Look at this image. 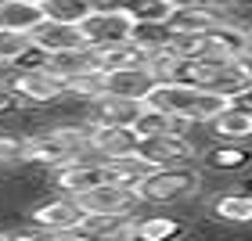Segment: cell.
Here are the masks:
<instances>
[{
    "instance_id": "obj_1",
    "label": "cell",
    "mask_w": 252,
    "mask_h": 241,
    "mask_svg": "<svg viewBox=\"0 0 252 241\" xmlns=\"http://www.w3.org/2000/svg\"><path fill=\"white\" fill-rule=\"evenodd\" d=\"M148 105L166 112L173 119H184V122H194V126H205L216 112H220L231 97L223 94H213L191 79H155V87L148 90Z\"/></svg>"
},
{
    "instance_id": "obj_2",
    "label": "cell",
    "mask_w": 252,
    "mask_h": 241,
    "mask_svg": "<svg viewBox=\"0 0 252 241\" xmlns=\"http://www.w3.org/2000/svg\"><path fill=\"white\" fill-rule=\"evenodd\" d=\"M79 155H87V119L54 122L47 130H36L22 141V162L40 166V169L62 166Z\"/></svg>"
},
{
    "instance_id": "obj_3",
    "label": "cell",
    "mask_w": 252,
    "mask_h": 241,
    "mask_svg": "<svg viewBox=\"0 0 252 241\" xmlns=\"http://www.w3.org/2000/svg\"><path fill=\"white\" fill-rule=\"evenodd\" d=\"M76 26H79V36H83L87 47L101 51V47L130 40L133 29H137V15L130 11V4H123V0H97Z\"/></svg>"
},
{
    "instance_id": "obj_4",
    "label": "cell",
    "mask_w": 252,
    "mask_h": 241,
    "mask_svg": "<svg viewBox=\"0 0 252 241\" xmlns=\"http://www.w3.org/2000/svg\"><path fill=\"white\" fill-rule=\"evenodd\" d=\"M198 169H191V162L184 166H152L148 173L137 180V198L141 205H173V202H184L198 191Z\"/></svg>"
},
{
    "instance_id": "obj_5",
    "label": "cell",
    "mask_w": 252,
    "mask_h": 241,
    "mask_svg": "<svg viewBox=\"0 0 252 241\" xmlns=\"http://www.w3.org/2000/svg\"><path fill=\"white\" fill-rule=\"evenodd\" d=\"M7 90L22 101V108H58L65 94V79L54 76L47 65L29 61V65H15L7 72Z\"/></svg>"
},
{
    "instance_id": "obj_6",
    "label": "cell",
    "mask_w": 252,
    "mask_h": 241,
    "mask_svg": "<svg viewBox=\"0 0 252 241\" xmlns=\"http://www.w3.org/2000/svg\"><path fill=\"white\" fill-rule=\"evenodd\" d=\"M184 79L213 90V94L234 97L249 83V72L242 68V58H194L184 61Z\"/></svg>"
},
{
    "instance_id": "obj_7",
    "label": "cell",
    "mask_w": 252,
    "mask_h": 241,
    "mask_svg": "<svg viewBox=\"0 0 252 241\" xmlns=\"http://www.w3.org/2000/svg\"><path fill=\"white\" fill-rule=\"evenodd\" d=\"M83 209L76 205L72 194H54V198H43L29 209V223L36 227L43 238H68L83 231Z\"/></svg>"
},
{
    "instance_id": "obj_8",
    "label": "cell",
    "mask_w": 252,
    "mask_h": 241,
    "mask_svg": "<svg viewBox=\"0 0 252 241\" xmlns=\"http://www.w3.org/2000/svg\"><path fill=\"white\" fill-rule=\"evenodd\" d=\"M72 198L83 209V216H130L141 209L137 191L123 187V183H112V180H97L90 187H83L79 194H72Z\"/></svg>"
},
{
    "instance_id": "obj_9",
    "label": "cell",
    "mask_w": 252,
    "mask_h": 241,
    "mask_svg": "<svg viewBox=\"0 0 252 241\" xmlns=\"http://www.w3.org/2000/svg\"><path fill=\"white\" fill-rule=\"evenodd\" d=\"M137 155L144 158L148 166H184V162H194L198 148H194L191 133H155V137H141L137 141Z\"/></svg>"
},
{
    "instance_id": "obj_10",
    "label": "cell",
    "mask_w": 252,
    "mask_h": 241,
    "mask_svg": "<svg viewBox=\"0 0 252 241\" xmlns=\"http://www.w3.org/2000/svg\"><path fill=\"white\" fill-rule=\"evenodd\" d=\"M133 151H137L133 126H116V122L87 119V155L112 158V155H133Z\"/></svg>"
},
{
    "instance_id": "obj_11",
    "label": "cell",
    "mask_w": 252,
    "mask_h": 241,
    "mask_svg": "<svg viewBox=\"0 0 252 241\" xmlns=\"http://www.w3.org/2000/svg\"><path fill=\"white\" fill-rule=\"evenodd\" d=\"M97 180H105V173H101V162L94 155H79V158H68V162L47 169V187L62 191V194H79Z\"/></svg>"
},
{
    "instance_id": "obj_12",
    "label": "cell",
    "mask_w": 252,
    "mask_h": 241,
    "mask_svg": "<svg viewBox=\"0 0 252 241\" xmlns=\"http://www.w3.org/2000/svg\"><path fill=\"white\" fill-rule=\"evenodd\" d=\"M205 126H209L213 141H238V144H245V141H252V108L238 105V101H227Z\"/></svg>"
},
{
    "instance_id": "obj_13",
    "label": "cell",
    "mask_w": 252,
    "mask_h": 241,
    "mask_svg": "<svg viewBox=\"0 0 252 241\" xmlns=\"http://www.w3.org/2000/svg\"><path fill=\"white\" fill-rule=\"evenodd\" d=\"M141 112H144V97L101 94V97L94 101V105H87V119H97V122H116V126H133Z\"/></svg>"
},
{
    "instance_id": "obj_14",
    "label": "cell",
    "mask_w": 252,
    "mask_h": 241,
    "mask_svg": "<svg viewBox=\"0 0 252 241\" xmlns=\"http://www.w3.org/2000/svg\"><path fill=\"white\" fill-rule=\"evenodd\" d=\"M29 36H32V47H36L40 54L65 51V47H79V43H83L76 22H58V18H51V15H43V22L29 32Z\"/></svg>"
},
{
    "instance_id": "obj_15",
    "label": "cell",
    "mask_w": 252,
    "mask_h": 241,
    "mask_svg": "<svg viewBox=\"0 0 252 241\" xmlns=\"http://www.w3.org/2000/svg\"><path fill=\"white\" fill-rule=\"evenodd\" d=\"M152 87H155V76H152L148 65H126V68H108V72H105V94L148 97Z\"/></svg>"
},
{
    "instance_id": "obj_16",
    "label": "cell",
    "mask_w": 252,
    "mask_h": 241,
    "mask_svg": "<svg viewBox=\"0 0 252 241\" xmlns=\"http://www.w3.org/2000/svg\"><path fill=\"white\" fill-rule=\"evenodd\" d=\"M40 65H47L54 76L62 79H72L79 72H87V68H94V51L87 47V43H79V47H65V51H51V54H40Z\"/></svg>"
},
{
    "instance_id": "obj_17",
    "label": "cell",
    "mask_w": 252,
    "mask_h": 241,
    "mask_svg": "<svg viewBox=\"0 0 252 241\" xmlns=\"http://www.w3.org/2000/svg\"><path fill=\"white\" fill-rule=\"evenodd\" d=\"M40 4H29V0H0V29H15V32H32L43 22Z\"/></svg>"
},
{
    "instance_id": "obj_18",
    "label": "cell",
    "mask_w": 252,
    "mask_h": 241,
    "mask_svg": "<svg viewBox=\"0 0 252 241\" xmlns=\"http://www.w3.org/2000/svg\"><path fill=\"white\" fill-rule=\"evenodd\" d=\"M144 58H148V51L133 36L123 40V43H112V47L94 51V61H97L101 72H108V68H126V65H144Z\"/></svg>"
},
{
    "instance_id": "obj_19",
    "label": "cell",
    "mask_w": 252,
    "mask_h": 241,
    "mask_svg": "<svg viewBox=\"0 0 252 241\" xmlns=\"http://www.w3.org/2000/svg\"><path fill=\"white\" fill-rule=\"evenodd\" d=\"M36 47H32V36L29 32H15V29H0V65L15 68V65H26L29 58H36Z\"/></svg>"
},
{
    "instance_id": "obj_20",
    "label": "cell",
    "mask_w": 252,
    "mask_h": 241,
    "mask_svg": "<svg viewBox=\"0 0 252 241\" xmlns=\"http://www.w3.org/2000/svg\"><path fill=\"white\" fill-rule=\"evenodd\" d=\"M213 216L227 223H252V191H227L213 202Z\"/></svg>"
},
{
    "instance_id": "obj_21",
    "label": "cell",
    "mask_w": 252,
    "mask_h": 241,
    "mask_svg": "<svg viewBox=\"0 0 252 241\" xmlns=\"http://www.w3.org/2000/svg\"><path fill=\"white\" fill-rule=\"evenodd\" d=\"M144 65L152 68L155 79H184V58H180V54L169 47V40L158 43V47H148Z\"/></svg>"
},
{
    "instance_id": "obj_22",
    "label": "cell",
    "mask_w": 252,
    "mask_h": 241,
    "mask_svg": "<svg viewBox=\"0 0 252 241\" xmlns=\"http://www.w3.org/2000/svg\"><path fill=\"white\" fill-rule=\"evenodd\" d=\"M202 155H205V166H213V169H245L252 162V151L242 148L238 141H216Z\"/></svg>"
},
{
    "instance_id": "obj_23",
    "label": "cell",
    "mask_w": 252,
    "mask_h": 241,
    "mask_svg": "<svg viewBox=\"0 0 252 241\" xmlns=\"http://www.w3.org/2000/svg\"><path fill=\"white\" fill-rule=\"evenodd\" d=\"M177 234H184V227L177 220H169V216H148V220L133 216V238H141V241H169Z\"/></svg>"
},
{
    "instance_id": "obj_24",
    "label": "cell",
    "mask_w": 252,
    "mask_h": 241,
    "mask_svg": "<svg viewBox=\"0 0 252 241\" xmlns=\"http://www.w3.org/2000/svg\"><path fill=\"white\" fill-rule=\"evenodd\" d=\"M130 11L137 15V22H148V26H166L169 15L177 11L173 0H130Z\"/></svg>"
},
{
    "instance_id": "obj_25",
    "label": "cell",
    "mask_w": 252,
    "mask_h": 241,
    "mask_svg": "<svg viewBox=\"0 0 252 241\" xmlns=\"http://www.w3.org/2000/svg\"><path fill=\"white\" fill-rule=\"evenodd\" d=\"M94 4L97 0H47L43 11H47L51 18H58V22H79Z\"/></svg>"
},
{
    "instance_id": "obj_26",
    "label": "cell",
    "mask_w": 252,
    "mask_h": 241,
    "mask_svg": "<svg viewBox=\"0 0 252 241\" xmlns=\"http://www.w3.org/2000/svg\"><path fill=\"white\" fill-rule=\"evenodd\" d=\"M22 141H26V137H18L11 130H0V166L22 162Z\"/></svg>"
},
{
    "instance_id": "obj_27",
    "label": "cell",
    "mask_w": 252,
    "mask_h": 241,
    "mask_svg": "<svg viewBox=\"0 0 252 241\" xmlns=\"http://www.w3.org/2000/svg\"><path fill=\"white\" fill-rule=\"evenodd\" d=\"M231 101H238V105H245V108H252V79H249V83H245L242 90H238V94H234Z\"/></svg>"
},
{
    "instance_id": "obj_28",
    "label": "cell",
    "mask_w": 252,
    "mask_h": 241,
    "mask_svg": "<svg viewBox=\"0 0 252 241\" xmlns=\"http://www.w3.org/2000/svg\"><path fill=\"white\" fill-rule=\"evenodd\" d=\"M216 4H220V7H227V11H231V7H249V4H252V0H216Z\"/></svg>"
},
{
    "instance_id": "obj_29",
    "label": "cell",
    "mask_w": 252,
    "mask_h": 241,
    "mask_svg": "<svg viewBox=\"0 0 252 241\" xmlns=\"http://www.w3.org/2000/svg\"><path fill=\"white\" fill-rule=\"evenodd\" d=\"M177 7H188V4H202V0H173Z\"/></svg>"
},
{
    "instance_id": "obj_30",
    "label": "cell",
    "mask_w": 252,
    "mask_h": 241,
    "mask_svg": "<svg viewBox=\"0 0 252 241\" xmlns=\"http://www.w3.org/2000/svg\"><path fill=\"white\" fill-rule=\"evenodd\" d=\"M29 4H40V7H43V4H47V0H29Z\"/></svg>"
},
{
    "instance_id": "obj_31",
    "label": "cell",
    "mask_w": 252,
    "mask_h": 241,
    "mask_svg": "<svg viewBox=\"0 0 252 241\" xmlns=\"http://www.w3.org/2000/svg\"><path fill=\"white\" fill-rule=\"evenodd\" d=\"M249 43H252V26H249Z\"/></svg>"
},
{
    "instance_id": "obj_32",
    "label": "cell",
    "mask_w": 252,
    "mask_h": 241,
    "mask_svg": "<svg viewBox=\"0 0 252 241\" xmlns=\"http://www.w3.org/2000/svg\"><path fill=\"white\" fill-rule=\"evenodd\" d=\"M123 4H130V0H123Z\"/></svg>"
}]
</instances>
